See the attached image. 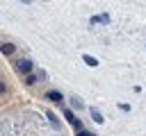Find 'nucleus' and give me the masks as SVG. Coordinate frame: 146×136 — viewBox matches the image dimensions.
I'll return each mask as SVG.
<instances>
[{
    "instance_id": "2",
    "label": "nucleus",
    "mask_w": 146,
    "mask_h": 136,
    "mask_svg": "<svg viewBox=\"0 0 146 136\" xmlns=\"http://www.w3.org/2000/svg\"><path fill=\"white\" fill-rule=\"evenodd\" d=\"M64 118H66V120H68V122H71V125H73L78 131H82V122H80V120L73 116V111H71V109H66V111H64Z\"/></svg>"
},
{
    "instance_id": "6",
    "label": "nucleus",
    "mask_w": 146,
    "mask_h": 136,
    "mask_svg": "<svg viewBox=\"0 0 146 136\" xmlns=\"http://www.w3.org/2000/svg\"><path fill=\"white\" fill-rule=\"evenodd\" d=\"M89 113H91V118H94V120H96V122H103V120H105V118H103V113H100V111H98V109H94V107H91V109H89Z\"/></svg>"
},
{
    "instance_id": "9",
    "label": "nucleus",
    "mask_w": 146,
    "mask_h": 136,
    "mask_svg": "<svg viewBox=\"0 0 146 136\" xmlns=\"http://www.w3.org/2000/svg\"><path fill=\"white\" fill-rule=\"evenodd\" d=\"M46 116H48V118H50V122H52V125H55V127H57V118H55V116H52V113H50V111H48V113H46Z\"/></svg>"
},
{
    "instance_id": "10",
    "label": "nucleus",
    "mask_w": 146,
    "mask_h": 136,
    "mask_svg": "<svg viewBox=\"0 0 146 136\" xmlns=\"http://www.w3.org/2000/svg\"><path fill=\"white\" fill-rule=\"evenodd\" d=\"M78 136H94V134H89V131H80Z\"/></svg>"
},
{
    "instance_id": "3",
    "label": "nucleus",
    "mask_w": 146,
    "mask_h": 136,
    "mask_svg": "<svg viewBox=\"0 0 146 136\" xmlns=\"http://www.w3.org/2000/svg\"><path fill=\"white\" fill-rule=\"evenodd\" d=\"M82 61H84L87 66H91V68H96V66H98V59H96V57H91V54H82Z\"/></svg>"
},
{
    "instance_id": "8",
    "label": "nucleus",
    "mask_w": 146,
    "mask_h": 136,
    "mask_svg": "<svg viewBox=\"0 0 146 136\" xmlns=\"http://www.w3.org/2000/svg\"><path fill=\"white\" fill-rule=\"evenodd\" d=\"M25 84H30V86H32V84H36V75H32V73H30V75L25 77Z\"/></svg>"
},
{
    "instance_id": "5",
    "label": "nucleus",
    "mask_w": 146,
    "mask_h": 136,
    "mask_svg": "<svg viewBox=\"0 0 146 136\" xmlns=\"http://www.w3.org/2000/svg\"><path fill=\"white\" fill-rule=\"evenodd\" d=\"M14 50H16V45H11V43H5V41H2V45H0V52H2V54H11Z\"/></svg>"
},
{
    "instance_id": "4",
    "label": "nucleus",
    "mask_w": 146,
    "mask_h": 136,
    "mask_svg": "<svg viewBox=\"0 0 146 136\" xmlns=\"http://www.w3.org/2000/svg\"><path fill=\"white\" fill-rule=\"evenodd\" d=\"M46 97H48V100H52V102H62V100H64L59 91H48V93H46Z\"/></svg>"
},
{
    "instance_id": "7",
    "label": "nucleus",
    "mask_w": 146,
    "mask_h": 136,
    "mask_svg": "<svg viewBox=\"0 0 146 136\" xmlns=\"http://www.w3.org/2000/svg\"><path fill=\"white\" fill-rule=\"evenodd\" d=\"M91 23H110V16H107V14H100V16H91Z\"/></svg>"
},
{
    "instance_id": "1",
    "label": "nucleus",
    "mask_w": 146,
    "mask_h": 136,
    "mask_svg": "<svg viewBox=\"0 0 146 136\" xmlns=\"http://www.w3.org/2000/svg\"><path fill=\"white\" fill-rule=\"evenodd\" d=\"M16 68H18L21 73L30 75V73H32V61H30V59H18V61H16Z\"/></svg>"
}]
</instances>
